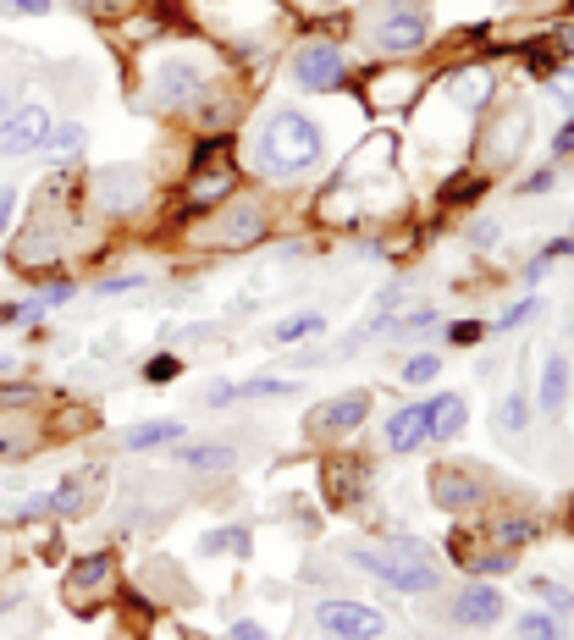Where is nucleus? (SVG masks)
<instances>
[{
	"label": "nucleus",
	"mask_w": 574,
	"mask_h": 640,
	"mask_svg": "<svg viewBox=\"0 0 574 640\" xmlns=\"http://www.w3.org/2000/svg\"><path fill=\"white\" fill-rule=\"evenodd\" d=\"M343 558H349L354 569H365L370 580H381V585L403 591V596H426V591H437V585H442V575H437L431 553H426L420 541H408V535H398V541H387V546L349 541V546H343Z\"/></svg>",
	"instance_id": "nucleus-1"
},
{
	"label": "nucleus",
	"mask_w": 574,
	"mask_h": 640,
	"mask_svg": "<svg viewBox=\"0 0 574 640\" xmlns=\"http://www.w3.org/2000/svg\"><path fill=\"white\" fill-rule=\"evenodd\" d=\"M320 155H326V133H320V122L304 117V111H277V117L266 122V133H260V166H266L271 177H298V171H309Z\"/></svg>",
	"instance_id": "nucleus-2"
},
{
	"label": "nucleus",
	"mask_w": 574,
	"mask_h": 640,
	"mask_svg": "<svg viewBox=\"0 0 574 640\" xmlns=\"http://www.w3.org/2000/svg\"><path fill=\"white\" fill-rule=\"evenodd\" d=\"M315 629L326 640H381L387 635V613L381 607H365V602H315Z\"/></svg>",
	"instance_id": "nucleus-3"
},
{
	"label": "nucleus",
	"mask_w": 574,
	"mask_h": 640,
	"mask_svg": "<svg viewBox=\"0 0 574 640\" xmlns=\"http://www.w3.org/2000/svg\"><path fill=\"white\" fill-rule=\"evenodd\" d=\"M431 34V17L426 7H408V0H398V7H381V17L370 23V45L381 56H408V50H420Z\"/></svg>",
	"instance_id": "nucleus-4"
},
{
	"label": "nucleus",
	"mask_w": 574,
	"mask_h": 640,
	"mask_svg": "<svg viewBox=\"0 0 574 640\" xmlns=\"http://www.w3.org/2000/svg\"><path fill=\"white\" fill-rule=\"evenodd\" d=\"M293 77H298V88H309V95H332V88L349 83V61H343L338 45L315 39V45L293 50Z\"/></svg>",
	"instance_id": "nucleus-5"
},
{
	"label": "nucleus",
	"mask_w": 574,
	"mask_h": 640,
	"mask_svg": "<svg viewBox=\"0 0 574 640\" xmlns=\"http://www.w3.org/2000/svg\"><path fill=\"white\" fill-rule=\"evenodd\" d=\"M50 144V111L39 100L17 106L7 122H0V160H17V155H39Z\"/></svg>",
	"instance_id": "nucleus-6"
},
{
	"label": "nucleus",
	"mask_w": 574,
	"mask_h": 640,
	"mask_svg": "<svg viewBox=\"0 0 574 640\" xmlns=\"http://www.w3.org/2000/svg\"><path fill=\"white\" fill-rule=\"evenodd\" d=\"M95 200H100L111 216L138 210V205L149 200V177H144L138 166H106V171H95Z\"/></svg>",
	"instance_id": "nucleus-7"
},
{
	"label": "nucleus",
	"mask_w": 574,
	"mask_h": 640,
	"mask_svg": "<svg viewBox=\"0 0 574 640\" xmlns=\"http://www.w3.org/2000/svg\"><path fill=\"white\" fill-rule=\"evenodd\" d=\"M370 393H343V398H332V403H320L315 414H309V436L315 442H326V436H349L354 425H365V414H370Z\"/></svg>",
	"instance_id": "nucleus-8"
},
{
	"label": "nucleus",
	"mask_w": 574,
	"mask_h": 640,
	"mask_svg": "<svg viewBox=\"0 0 574 640\" xmlns=\"http://www.w3.org/2000/svg\"><path fill=\"white\" fill-rule=\"evenodd\" d=\"M260 238H266V210L260 205H232L221 221L205 227V243H216V249H249Z\"/></svg>",
	"instance_id": "nucleus-9"
},
{
	"label": "nucleus",
	"mask_w": 574,
	"mask_h": 640,
	"mask_svg": "<svg viewBox=\"0 0 574 640\" xmlns=\"http://www.w3.org/2000/svg\"><path fill=\"white\" fill-rule=\"evenodd\" d=\"M503 613H509L503 591L486 585V580H475V585H464V591L453 596V618H459L464 629H486V624H498Z\"/></svg>",
	"instance_id": "nucleus-10"
},
{
	"label": "nucleus",
	"mask_w": 574,
	"mask_h": 640,
	"mask_svg": "<svg viewBox=\"0 0 574 640\" xmlns=\"http://www.w3.org/2000/svg\"><path fill=\"white\" fill-rule=\"evenodd\" d=\"M199 88H205V72H199L194 61H183V56H172V61L155 67V100H160V106L199 100Z\"/></svg>",
	"instance_id": "nucleus-11"
},
{
	"label": "nucleus",
	"mask_w": 574,
	"mask_h": 640,
	"mask_svg": "<svg viewBox=\"0 0 574 640\" xmlns=\"http://www.w3.org/2000/svg\"><path fill=\"white\" fill-rule=\"evenodd\" d=\"M431 497L442 508H475L486 497V481L475 470H459V464H437L431 470Z\"/></svg>",
	"instance_id": "nucleus-12"
},
{
	"label": "nucleus",
	"mask_w": 574,
	"mask_h": 640,
	"mask_svg": "<svg viewBox=\"0 0 574 640\" xmlns=\"http://www.w3.org/2000/svg\"><path fill=\"white\" fill-rule=\"evenodd\" d=\"M420 442H431V403H408L387 414V447L392 452H420Z\"/></svg>",
	"instance_id": "nucleus-13"
},
{
	"label": "nucleus",
	"mask_w": 574,
	"mask_h": 640,
	"mask_svg": "<svg viewBox=\"0 0 574 640\" xmlns=\"http://www.w3.org/2000/svg\"><path fill=\"white\" fill-rule=\"evenodd\" d=\"M563 403H569V359L563 353H547L541 359V382H536V409L547 420H558Z\"/></svg>",
	"instance_id": "nucleus-14"
},
{
	"label": "nucleus",
	"mask_w": 574,
	"mask_h": 640,
	"mask_svg": "<svg viewBox=\"0 0 574 640\" xmlns=\"http://www.w3.org/2000/svg\"><path fill=\"white\" fill-rule=\"evenodd\" d=\"M359 481H365V464H354L349 452H332V464H326V503H354L359 497Z\"/></svg>",
	"instance_id": "nucleus-15"
},
{
	"label": "nucleus",
	"mask_w": 574,
	"mask_h": 640,
	"mask_svg": "<svg viewBox=\"0 0 574 640\" xmlns=\"http://www.w3.org/2000/svg\"><path fill=\"white\" fill-rule=\"evenodd\" d=\"M178 464H183V470H199V475H227V470L237 464V452H232L227 442H194V447L178 452Z\"/></svg>",
	"instance_id": "nucleus-16"
},
{
	"label": "nucleus",
	"mask_w": 574,
	"mask_h": 640,
	"mask_svg": "<svg viewBox=\"0 0 574 640\" xmlns=\"http://www.w3.org/2000/svg\"><path fill=\"white\" fill-rule=\"evenodd\" d=\"M183 442V420H144L133 431H122V447L127 452H149V447H172Z\"/></svg>",
	"instance_id": "nucleus-17"
},
{
	"label": "nucleus",
	"mask_w": 574,
	"mask_h": 640,
	"mask_svg": "<svg viewBox=\"0 0 574 640\" xmlns=\"http://www.w3.org/2000/svg\"><path fill=\"white\" fill-rule=\"evenodd\" d=\"M464 398L459 393H442V398H431V442H453L459 431H464Z\"/></svg>",
	"instance_id": "nucleus-18"
},
{
	"label": "nucleus",
	"mask_w": 574,
	"mask_h": 640,
	"mask_svg": "<svg viewBox=\"0 0 574 640\" xmlns=\"http://www.w3.org/2000/svg\"><path fill=\"white\" fill-rule=\"evenodd\" d=\"M111 553H89V558H77L72 569H66V591H100L106 580H111Z\"/></svg>",
	"instance_id": "nucleus-19"
},
{
	"label": "nucleus",
	"mask_w": 574,
	"mask_h": 640,
	"mask_svg": "<svg viewBox=\"0 0 574 640\" xmlns=\"http://www.w3.org/2000/svg\"><path fill=\"white\" fill-rule=\"evenodd\" d=\"M514 629H520V640H563V635H569V624H563L558 613H547V607L520 613V618H514Z\"/></svg>",
	"instance_id": "nucleus-20"
},
{
	"label": "nucleus",
	"mask_w": 574,
	"mask_h": 640,
	"mask_svg": "<svg viewBox=\"0 0 574 640\" xmlns=\"http://www.w3.org/2000/svg\"><path fill=\"white\" fill-rule=\"evenodd\" d=\"M89 486H95V470H84V475H66V481L56 486L50 508H56V514H77V508H89Z\"/></svg>",
	"instance_id": "nucleus-21"
},
{
	"label": "nucleus",
	"mask_w": 574,
	"mask_h": 640,
	"mask_svg": "<svg viewBox=\"0 0 574 640\" xmlns=\"http://www.w3.org/2000/svg\"><path fill=\"white\" fill-rule=\"evenodd\" d=\"M320 331H326V315L304 310V315H293V321H277V326H271V342H304V337H320Z\"/></svg>",
	"instance_id": "nucleus-22"
},
{
	"label": "nucleus",
	"mask_w": 574,
	"mask_h": 640,
	"mask_svg": "<svg viewBox=\"0 0 574 640\" xmlns=\"http://www.w3.org/2000/svg\"><path fill=\"white\" fill-rule=\"evenodd\" d=\"M530 596H536L547 613H558L563 624H574V596H569L558 580H530Z\"/></svg>",
	"instance_id": "nucleus-23"
},
{
	"label": "nucleus",
	"mask_w": 574,
	"mask_h": 640,
	"mask_svg": "<svg viewBox=\"0 0 574 640\" xmlns=\"http://www.w3.org/2000/svg\"><path fill=\"white\" fill-rule=\"evenodd\" d=\"M199 553H205V558H216V553H249V530H243V524L216 530V535H205V541H199Z\"/></svg>",
	"instance_id": "nucleus-24"
},
{
	"label": "nucleus",
	"mask_w": 574,
	"mask_h": 640,
	"mask_svg": "<svg viewBox=\"0 0 574 640\" xmlns=\"http://www.w3.org/2000/svg\"><path fill=\"white\" fill-rule=\"evenodd\" d=\"M34 436L23 431V420H0V459H28Z\"/></svg>",
	"instance_id": "nucleus-25"
},
{
	"label": "nucleus",
	"mask_w": 574,
	"mask_h": 640,
	"mask_svg": "<svg viewBox=\"0 0 574 640\" xmlns=\"http://www.w3.org/2000/svg\"><path fill=\"white\" fill-rule=\"evenodd\" d=\"M437 371H442V359H437V353H415V359H403V371H398V376H403L408 387H426V382H437Z\"/></svg>",
	"instance_id": "nucleus-26"
},
{
	"label": "nucleus",
	"mask_w": 574,
	"mask_h": 640,
	"mask_svg": "<svg viewBox=\"0 0 574 640\" xmlns=\"http://www.w3.org/2000/svg\"><path fill=\"white\" fill-rule=\"evenodd\" d=\"M525 420H530V398L514 387V393L503 398V414H498V425H503L509 436H520V431H525Z\"/></svg>",
	"instance_id": "nucleus-27"
},
{
	"label": "nucleus",
	"mask_w": 574,
	"mask_h": 640,
	"mask_svg": "<svg viewBox=\"0 0 574 640\" xmlns=\"http://www.w3.org/2000/svg\"><path fill=\"white\" fill-rule=\"evenodd\" d=\"M178 376H183V359H178V353H155V359L144 364V382H149V387H167V382H178Z\"/></svg>",
	"instance_id": "nucleus-28"
},
{
	"label": "nucleus",
	"mask_w": 574,
	"mask_h": 640,
	"mask_svg": "<svg viewBox=\"0 0 574 640\" xmlns=\"http://www.w3.org/2000/svg\"><path fill=\"white\" fill-rule=\"evenodd\" d=\"M525 541H536V519H503L498 524V546H503V553H520Z\"/></svg>",
	"instance_id": "nucleus-29"
},
{
	"label": "nucleus",
	"mask_w": 574,
	"mask_h": 640,
	"mask_svg": "<svg viewBox=\"0 0 574 640\" xmlns=\"http://www.w3.org/2000/svg\"><path fill=\"white\" fill-rule=\"evenodd\" d=\"M89 144V128L84 122H66V128H50V144L45 149H61V155H77Z\"/></svg>",
	"instance_id": "nucleus-30"
},
{
	"label": "nucleus",
	"mask_w": 574,
	"mask_h": 640,
	"mask_svg": "<svg viewBox=\"0 0 574 640\" xmlns=\"http://www.w3.org/2000/svg\"><path fill=\"white\" fill-rule=\"evenodd\" d=\"M293 382H277V376H255V382H243L237 398H288Z\"/></svg>",
	"instance_id": "nucleus-31"
},
{
	"label": "nucleus",
	"mask_w": 574,
	"mask_h": 640,
	"mask_svg": "<svg viewBox=\"0 0 574 640\" xmlns=\"http://www.w3.org/2000/svg\"><path fill=\"white\" fill-rule=\"evenodd\" d=\"M469 200H480V177H453L442 189V205H469Z\"/></svg>",
	"instance_id": "nucleus-32"
},
{
	"label": "nucleus",
	"mask_w": 574,
	"mask_h": 640,
	"mask_svg": "<svg viewBox=\"0 0 574 640\" xmlns=\"http://www.w3.org/2000/svg\"><path fill=\"white\" fill-rule=\"evenodd\" d=\"M149 277H100L95 282V293H106V299H117V293H138Z\"/></svg>",
	"instance_id": "nucleus-33"
},
{
	"label": "nucleus",
	"mask_w": 574,
	"mask_h": 640,
	"mask_svg": "<svg viewBox=\"0 0 574 640\" xmlns=\"http://www.w3.org/2000/svg\"><path fill=\"white\" fill-rule=\"evenodd\" d=\"M530 315H536V299H520V304H514V310L498 321V331H514V326H525Z\"/></svg>",
	"instance_id": "nucleus-34"
},
{
	"label": "nucleus",
	"mask_w": 574,
	"mask_h": 640,
	"mask_svg": "<svg viewBox=\"0 0 574 640\" xmlns=\"http://www.w3.org/2000/svg\"><path fill=\"white\" fill-rule=\"evenodd\" d=\"M232 398H237L232 382H210V387H205V409H221V403H232Z\"/></svg>",
	"instance_id": "nucleus-35"
},
{
	"label": "nucleus",
	"mask_w": 574,
	"mask_h": 640,
	"mask_svg": "<svg viewBox=\"0 0 574 640\" xmlns=\"http://www.w3.org/2000/svg\"><path fill=\"white\" fill-rule=\"evenodd\" d=\"M17 403H34V387H0V409H17Z\"/></svg>",
	"instance_id": "nucleus-36"
},
{
	"label": "nucleus",
	"mask_w": 574,
	"mask_h": 640,
	"mask_svg": "<svg viewBox=\"0 0 574 640\" xmlns=\"http://www.w3.org/2000/svg\"><path fill=\"white\" fill-rule=\"evenodd\" d=\"M0 7H12V12H23V17H45L50 0H0Z\"/></svg>",
	"instance_id": "nucleus-37"
},
{
	"label": "nucleus",
	"mask_w": 574,
	"mask_h": 640,
	"mask_svg": "<svg viewBox=\"0 0 574 640\" xmlns=\"http://www.w3.org/2000/svg\"><path fill=\"white\" fill-rule=\"evenodd\" d=\"M72 293H77V288H72V277H61V282H50V288H45L39 299H45V304H66Z\"/></svg>",
	"instance_id": "nucleus-38"
},
{
	"label": "nucleus",
	"mask_w": 574,
	"mask_h": 640,
	"mask_svg": "<svg viewBox=\"0 0 574 640\" xmlns=\"http://www.w3.org/2000/svg\"><path fill=\"white\" fill-rule=\"evenodd\" d=\"M227 640H271V635H266L255 618H243V624H232V635H227Z\"/></svg>",
	"instance_id": "nucleus-39"
},
{
	"label": "nucleus",
	"mask_w": 574,
	"mask_h": 640,
	"mask_svg": "<svg viewBox=\"0 0 574 640\" xmlns=\"http://www.w3.org/2000/svg\"><path fill=\"white\" fill-rule=\"evenodd\" d=\"M552 182H558V171L547 166V171H536V177L525 182V189H520V194H547V189H552Z\"/></svg>",
	"instance_id": "nucleus-40"
},
{
	"label": "nucleus",
	"mask_w": 574,
	"mask_h": 640,
	"mask_svg": "<svg viewBox=\"0 0 574 640\" xmlns=\"http://www.w3.org/2000/svg\"><path fill=\"white\" fill-rule=\"evenodd\" d=\"M448 337L464 348V342H475V337H480V326H475V321H459V326H448Z\"/></svg>",
	"instance_id": "nucleus-41"
},
{
	"label": "nucleus",
	"mask_w": 574,
	"mask_h": 640,
	"mask_svg": "<svg viewBox=\"0 0 574 640\" xmlns=\"http://www.w3.org/2000/svg\"><path fill=\"white\" fill-rule=\"evenodd\" d=\"M552 155H574V122H569L558 138H552Z\"/></svg>",
	"instance_id": "nucleus-42"
},
{
	"label": "nucleus",
	"mask_w": 574,
	"mask_h": 640,
	"mask_svg": "<svg viewBox=\"0 0 574 640\" xmlns=\"http://www.w3.org/2000/svg\"><path fill=\"white\" fill-rule=\"evenodd\" d=\"M12 111H17V95H12V88H7V83H0V122H7Z\"/></svg>",
	"instance_id": "nucleus-43"
},
{
	"label": "nucleus",
	"mask_w": 574,
	"mask_h": 640,
	"mask_svg": "<svg viewBox=\"0 0 574 640\" xmlns=\"http://www.w3.org/2000/svg\"><path fill=\"white\" fill-rule=\"evenodd\" d=\"M12 205H17V194L7 189V194H0V232H7V221H12Z\"/></svg>",
	"instance_id": "nucleus-44"
},
{
	"label": "nucleus",
	"mask_w": 574,
	"mask_h": 640,
	"mask_svg": "<svg viewBox=\"0 0 574 640\" xmlns=\"http://www.w3.org/2000/svg\"><path fill=\"white\" fill-rule=\"evenodd\" d=\"M17 321V304H0V326H12Z\"/></svg>",
	"instance_id": "nucleus-45"
},
{
	"label": "nucleus",
	"mask_w": 574,
	"mask_h": 640,
	"mask_svg": "<svg viewBox=\"0 0 574 640\" xmlns=\"http://www.w3.org/2000/svg\"><path fill=\"white\" fill-rule=\"evenodd\" d=\"M569 530H574V497H569Z\"/></svg>",
	"instance_id": "nucleus-46"
},
{
	"label": "nucleus",
	"mask_w": 574,
	"mask_h": 640,
	"mask_svg": "<svg viewBox=\"0 0 574 640\" xmlns=\"http://www.w3.org/2000/svg\"><path fill=\"white\" fill-rule=\"evenodd\" d=\"M569 337H574V326H569Z\"/></svg>",
	"instance_id": "nucleus-47"
}]
</instances>
